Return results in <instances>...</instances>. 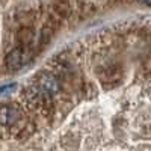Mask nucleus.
Listing matches in <instances>:
<instances>
[{
	"instance_id": "f257e3e1",
	"label": "nucleus",
	"mask_w": 151,
	"mask_h": 151,
	"mask_svg": "<svg viewBox=\"0 0 151 151\" xmlns=\"http://www.w3.org/2000/svg\"><path fill=\"white\" fill-rule=\"evenodd\" d=\"M27 62V53L23 48H15L6 56V67L9 70H18Z\"/></svg>"
},
{
	"instance_id": "f03ea898",
	"label": "nucleus",
	"mask_w": 151,
	"mask_h": 151,
	"mask_svg": "<svg viewBox=\"0 0 151 151\" xmlns=\"http://www.w3.org/2000/svg\"><path fill=\"white\" fill-rule=\"evenodd\" d=\"M20 118V112L14 106H2L0 107V125H12Z\"/></svg>"
},
{
	"instance_id": "7ed1b4c3",
	"label": "nucleus",
	"mask_w": 151,
	"mask_h": 151,
	"mask_svg": "<svg viewBox=\"0 0 151 151\" xmlns=\"http://www.w3.org/2000/svg\"><path fill=\"white\" fill-rule=\"evenodd\" d=\"M38 86L44 94H55L59 89V82L52 74H42L38 80Z\"/></svg>"
},
{
	"instance_id": "20e7f679",
	"label": "nucleus",
	"mask_w": 151,
	"mask_h": 151,
	"mask_svg": "<svg viewBox=\"0 0 151 151\" xmlns=\"http://www.w3.org/2000/svg\"><path fill=\"white\" fill-rule=\"evenodd\" d=\"M15 89V85H5V86H0V95L2 94H6V92H11Z\"/></svg>"
},
{
	"instance_id": "39448f33",
	"label": "nucleus",
	"mask_w": 151,
	"mask_h": 151,
	"mask_svg": "<svg viewBox=\"0 0 151 151\" xmlns=\"http://www.w3.org/2000/svg\"><path fill=\"white\" fill-rule=\"evenodd\" d=\"M142 3H148V5H151V0H141Z\"/></svg>"
}]
</instances>
